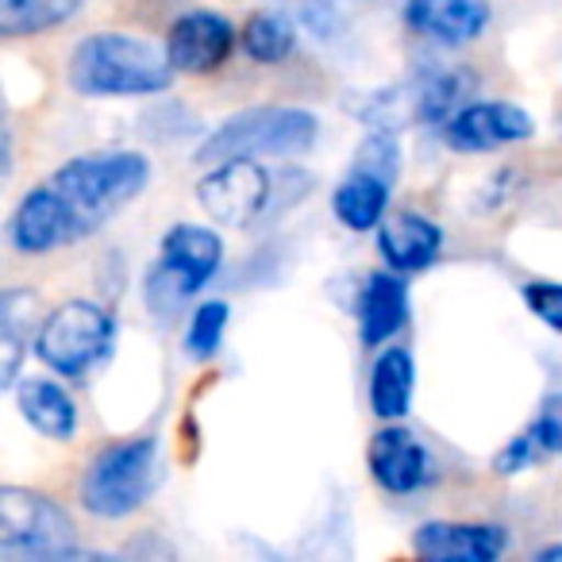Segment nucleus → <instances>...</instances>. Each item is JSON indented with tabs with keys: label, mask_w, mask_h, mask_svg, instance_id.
<instances>
[{
	"label": "nucleus",
	"mask_w": 562,
	"mask_h": 562,
	"mask_svg": "<svg viewBox=\"0 0 562 562\" xmlns=\"http://www.w3.org/2000/svg\"><path fill=\"white\" fill-rule=\"evenodd\" d=\"M520 297L539 324L562 336V281H524Z\"/></svg>",
	"instance_id": "24"
},
{
	"label": "nucleus",
	"mask_w": 562,
	"mask_h": 562,
	"mask_svg": "<svg viewBox=\"0 0 562 562\" xmlns=\"http://www.w3.org/2000/svg\"><path fill=\"white\" fill-rule=\"evenodd\" d=\"M112 344H116V321L93 301H66L43 316L35 331L40 362L63 378H86L109 359Z\"/></svg>",
	"instance_id": "7"
},
{
	"label": "nucleus",
	"mask_w": 562,
	"mask_h": 562,
	"mask_svg": "<svg viewBox=\"0 0 562 562\" xmlns=\"http://www.w3.org/2000/svg\"><path fill=\"white\" fill-rule=\"evenodd\" d=\"M162 477L166 459L158 436L120 439L89 459L78 485V501L86 513L101 516V520H124L155 497Z\"/></svg>",
	"instance_id": "3"
},
{
	"label": "nucleus",
	"mask_w": 562,
	"mask_h": 562,
	"mask_svg": "<svg viewBox=\"0 0 562 562\" xmlns=\"http://www.w3.org/2000/svg\"><path fill=\"white\" fill-rule=\"evenodd\" d=\"M196 201L216 224L250 227L270 212L273 173L258 158H235V162L209 166V173L196 181Z\"/></svg>",
	"instance_id": "8"
},
{
	"label": "nucleus",
	"mask_w": 562,
	"mask_h": 562,
	"mask_svg": "<svg viewBox=\"0 0 562 562\" xmlns=\"http://www.w3.org/2000/svg\"><path fill=\"white\" fill-rule=\"evenodd\" d=\"M536 562H562V539L559 543H547L536 551Z\"/></svg>",
	"instance_id": "27"
},
{
	"label": "nucleus",
	"mask_w": 562,
	"mask_h": 562,
	"mask_svg": "<svg viewBox=\"0 0 562 562\" xmlns=\"http://www.w3.org/2000/svg\"><path fill=\"white\" fill-rule=\"evenodd\" d=\"M416 393V362L405 347H382L370 367V413L382 424L405 420Z\"/></svg>",
	"instance_id": "20"
},
{
	"label": "nucleus",
	"mask_w": 562,
	"mask_h": 562,
	"mask_svg": "<svg viewBox=\"0 0 562 562\" xmlns=\"http://www.w3.org/2000/svg\"><path fill=\"white\" fill-rule=\"evenodd\" d=\"M531 428H536L547 454H562V393H551V397L543 401V408L536 413Z\"/></svg>",
	"instance_id": "26"
},
{
	"label": "nucleus",
	"mask_w": 562,
	"mask_h": 562,
	"mask_svg": "<svg viewBox=\"0 0 562 562\" xmlns=\"http://www.w3.org/2000/svg\"><path fill=\"white\" fill-rule=\"evenodd\" d=\"M413 551L428 562H497L508 551V531L501 524L428 520L413 531Z\"/></svg>",
	"instance_id": "12"
},
{
	"label": "nucleus",
	"mask_w": 562,
	"mask_h": 562,
	"mask_svg": "<svg viewBox=\"0 0 562 562\" xmlns=\"http://www.w3.org/2000/svg\"><path fill=\"white\" fill-rule=\"evenodd\" d=\"M490 20V0H405V24L439 47H467L482 40Z\"/></svg>",
	"instance_id": "13"
},
{
	"label": "nucleus",
	"mask_w": 562,
	"mask_h": 562,
	"mask_svg": "<svg viewBox=\"0 0 562 562\" xmlns=\"http://www.w3.org/2000/svg\"><path fill=\"white\" fill-rule=\"evenodd\" d=\"M378 250H382L385 266L401 273H416V270H428L431 262L439 258L443 250V227L436 224L431 216L424 212H390V216L378 224Z\"/></svg>",
	"instance_id": "14"
},
{
	"label": "nucleus",
	"mask_w": 562,
	"mask_h": 562,
	"mask_svg": "<svg viewBox=\"0 0 562 562\" xmlns=\"http://www.w3.org/2000/svg\"><path fill=\"white\" fill-rule=\"evenodd\" d=\"M393 186L397 181L385 178V173L351 162L347 178L331 193V212H336V220L347 232H378V224L390 216Z\"/></svg>",
	"instance_id": "17"
},
{
	"label": "nucleus",
	"mask_w": 562,
	"mask_h": 562,
	"mask_svg": "<svg viewBox=\"0 0 562 562\" xmlns=\"http://www.w3.org/2000/svg\"><path fill=\"white\" fill-rule=\"evenodd\" d=\"M474 74L467 66H451V70L439 74H424L416 78L413 86L401 89V109H405L408 124H424V127H443L447 120L454 116L459 109H467L470 93H474Z\"/></svg>",
	"instance_id": "16"
},
{
	"label": "nucleus",
	"mask_w": 562,
	"mask_h": 562,
	"mask_svg": "<svg viewBox=\"0 0 562 562\" xmlns=\"http://www.w3.org/2000/svg\"><path fill=\"white\" fill-rule=\"evenodd\" d=\"M35 321H40V297L32 290L12 285L0 293V385L4 390H16Z\"/></svg>",
	"instance_id": "19"
},
{
	"label": "nucleus",
	"mask_w": 562,
	"mask_h": 562,
	"mask_svg": "<svg viewBox=\"0 0 562 562\" xmlns=\"http://www.w3.org/2000/svg\"><path fill=\"white\" fill-rule=\"evenodd\" d=\"M224 266V239L216 227L173 224L158 243V262L147 270V308L170 321L209 285Z\"/></svg>",
	"instance_id": "5"
},
{
	"label": "nucleus",
	"mask_w": 562,
	"mask_h": 562,
	"mask_svg": "<svg viewBox=\"0 0 562 562\" xmlns=\"http://www.w3.org/2000/svg\"><path fill=\"white\" fill-rule=\"evenodd\" d=\"M86 0H0V35L27 40V35L55 32L70 24Z\"/></svg>",
	"instance_id": "21"
},
{
	"label": "nucleus",
	"mask_w": 562,
	"mask_h": 562,
	"mask_svg": "<svg viewBox=\"0 0 562 562\" xmlns=\"http://www.w3.org/2000/svg\"><path fill=\"white\" fill-rule=\"evenodd\" d=\"M439 135L459 155H490L513 143H528L536 135V120L513 101H474L454 112Z\"/></svg>",
	"instance_id": "9"
},
{
	"label": "nucleus",
	"mask_w": 562,
	"mask_h": 562,
	"mask_svg": "<svg viewBox=\"0 0 562 562\" xmlns=\"http://www.w3.org/2000/svg\"><path fill=\"white\" fill-rule=\"evenodd\" d=\"M70 513L47 493L4 485L0 490V559L4 562H63L81 559Z\"/></svg>",
	"instance_id": "6"
},
{
	"label": "nucleus",
	"mask_w": 562,
	"mask_h": 562,
	"mask_svg": "<svg viewBox=\"0 0 562 562\" xmlns=\"http://www.w3.org/2000/svg\"><path fill=\"white\" fill-rule=\"evenodd\" d=\"M16 408L43 439L55 443H70L78 436V401L66 385L50 382V378H20L16 382Z\"/></svg>",
	"instance_id": "18"
},
{
	"label": "nucleus",
	"mask_w": 562,
	"mask_h": 562,
	"mask_svg": "<svg viewBox=\"0 0 562 562\" xmlns=\"http://www.w3.org/2000/svg\"><path fill=\"white\" fill-rule=\"evenodd\" d=\"M321 120L293 104H255L227 116L209 139L196 147V162L220 166L235 158H297L316 147Z\"/></svg>",
	"instance_id": "4"
},
{
	"label": "nucleus",
	"mask_w": 562,
	"mask_h": 562,
	"mask_svg": "<svg viewBox=\"0 0 562 562\" xmlns=\"http://www.w3.org/2000/svg\"><path fill=\"white\" fill-rule=\"evenodd\" d=\"M239 43H243V50H247L250 63L278 66L293 55V47H297V24L278 9L255 12V16L247 20V27H243Z\"/></svg>",
	"instance_id": "22"
},
{
	"label": "nucleus",
	"mask_w": 562,
	"mask_h": 562,
	"mask_svg": "<svg viewBox=\"0 0 562 562\" xmlns=\"http://www.w3.org/2000/svg\"><path fill=\"white\" fill-rule=\"evenodd\" d=\"M370 477L382 485L393 497H408V493H420L436 482V462L431 451L420 443L416 431H408L401 420H390L370 436L367 447Z\"/></svg>",
	"instance_id": "10"
},
{
	"label": "nucleus",
	"mask_w": 562,
	"mask_h": 562,
	"mask_svg": "<svg viewBox=\"0 0 562 562\" xmlns=\"http://www.w3.org/2000/svg\"><path fill=\"white\" fill-rule=\"evenodd\" d=\"M543 443H539V436H536V428H524L520 436H513L505 447L497 451V459H493V470L497 474H505V477H516V474H524L528 467H536L539 459H543Z\"/></svg>",
	"instance_id": "25"
},
{
	"label": "nucleus",
	"mask_w": 562,
	"mask_h": 562,
	"mask_svg": "<svg viewBox=\"0 0 562 562\" xmlns=\"http://www.w3.org/2000/svg\"><path fill=\"white\" fill-rule=\"evenodd\" d=\"M235 27L212 9H189L166 32V55L178 74H212L227 63L235 47Z\"/></svg>",
	"instance_id": "11"
},
{
	"label": "nucleus",
	"mask_w": 562,
	"mask_h": 562,
	"mask_svg": "<svg viewBox=\"0 0 562 562\" xmlns=\"http://www.w3.org/2000/svg\"><path fill=\"white\" fill-rule=\"evenodd\" d=\"M359 339L362 347H385L408 324V285L401 270L367 273L359 290Z\"/></svg>",
	"instance_id": "15"
},
{
	"label": "nucleus",
	"mask_w": 562,
	"mask_h": 562,
	"mask_svg": "<svg viewBox=\"0 0 562 562\" xmlns=\"http://www.w3.org/2000/svg\"><path fill=\"white\" fill-rule=\"evenodd\" d=\"M150 186V162L139 150H93L63 162L43 186L20 196L9 220V243L20 255L74 247L116 220Z\"/></svg>",
	"instance_id": "1"
},
{
	"label": "nucleus",
	"mask_w": 562,
	"mask_h": 562,
	"mask_svg": "<svg viewBox=\"0 0 562 562\" xmlns=\"http://www.w3.org/2000/svg\"><path fill=\"white\" fill-rule=\"evenodd\" d=\"M227 321H232V305L227 301H204V305L193 308L186 324V355L193 362H209L220 355V344H224Z\"/></svg>",
	"instance_id": "23"
},
{
	"label": "nucleus",
	"mask_w": 562,
	"mask_h": 562,
	"mask_svg": "<svg viewBox=\"0 0 562 562\" xmlns=\"http://www.w3.org/2000/svg\"><path fill=\"white\" fill-rule=\"evenodd\" d=\"M178 70L166 47L127 32H97L74 47L66 81L81 97H158L173 86Z\"/></svg>",
	"instance_id": "2"
}]
</instances>
